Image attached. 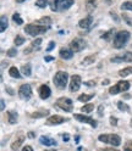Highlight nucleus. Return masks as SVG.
<instances>
[{
	"mask_svg": "<svg viewBox=\"0 0 132 151\" xmlns=\"http://www.w3.org/2000/svg\"><path fill=\"white\" fill-rule=\"evenodd\" d=\"M7 27V17L5 15H1V27H0V31L4 32Z\"/></svg>",
	"mask_w": 132,
	"mask_h": 151,
	"instance_id": "29",
	"label": "nucleus"
},
{
	"mask_svg": "<svg viewBox=\"0 0 132 151\" xmlns=\"http://www.w3.org/2000/svg\"><path fill=\"white\" fill-rule=\"evenodd\" d=\"M25 0H16V3H23Z\"/></svg>",
	"mask_w": 132,
	"mask_h": 151,
	"instance_id": "52",
	"label": "nucleus"
},
{
	"mask_svg": "<svg viewBox=\"0 0 132 151\" xmlns=\"http://www.w3.org/2000/svg\"><path fill=\"white\" fill-rule=\"evenodd\" d=\"M22 151H33V149H32V146H30V145H26V146L22 149Z\"/></svg>",
	"mask_w": 132,
	"mask_h": 151,
	"instance_id": "42",
	"label": "nucleus"
},
{
	"mask_svg": "<svg viewBox=\"0 0 132 151\" xmlns=\"http://www.w3.org/2000/svg\"><path fill=\"white\" fill-rule=\"evenodd\" d=\"M96 9V0H87L86 1V10L91 14Z\"/></svg>",
	"mask_w": 132,
	"mask_h": 151,
	"instance_id": "21",
	"label": "nucleus"
},
{
	"mask_svg": "<svg viewBox=\"0 0 132 151\" xmlns=\"http://www.w3.org/2000/svg\"><path fill=\"white\" fill-rule=\"evenodd\" d=\"M98 139L111 146H119L121 144V138L116 134H102L98 137Z\"/></svg>",
	"mask_w": 132,
	"mask_h": 151,
	"instance_id": "2",
	"label": "nucleus"
},
{
	"mask_svg": "<svg viewBox=\"0 0 132 151\" xmlns=\"http://www.w3.org/2000/svg\"><path fill=\"white\" fill-rule=\"evenodd\" d=\"M6 90L9 91V94H10V95H12V94H14V90H12V89H10V88H6Z\"/></svg>",
	"mask_w": 132,
	"mask_h": 151,
	"instance_id": "48",
	"label": "nucleus"
},
{
	"mask_svg": "<svg viewBox=\"0 0 132 151\" xmlns=\"http://www.w3.org/2000/svg\"><path fill=\"white\" fill-rule=\"evenodd\" d=\"M64 140H69V135H64Z\"/></svg>",
	"mask_w": 132,
	"mask_h": 151,
	"instance_id": "51",
	"label": "nucleus"
},
{
	"mask_svg": "<svg viewBox=\"0 0 132 151\" xmlns=\"http://www.w3.org/2000/svg\"><path fill=\"white\" fill-rule=\"evenodd\" d=\"M41 43H42V38H37L36 40L32 42L31 48H32V49H39V48H41Z\"/></svg>",
	"mask_w": 132,
	"mask_h": 151,
	"instance_id": "30",
	"label": "nucleus"
},
{
	"mask_svg": "<svg viewBox=\"0 0 132 151\" xmlns=\"http://www.w3.org/2000/svg\"><path fill=\"white\" fill-rule=\"evenodd\" d=\"M124 151H132V141H127L124 145Z\"/></svg>",
	"mask_w": 132,
	"mask_h": 151,
	"instance_id": "39",
	"label": "nucleus"
},
{
	"mask_svg": "<svg viewBox=\"0 0 132 151\" xmlns=\"http://www.w3.org/2000/svg\"><path fill=\"white\" fill-rule=\"evenodd\" d=\"M117 107H119V110H121V111H128V110H130L128 105H126V104L122 102V101H117Z\"/></svg>",
	"mask_w": 132,
	"mask_h": 151,
	"instance_id": "33",
	"label": "nucleus"
},
{
	"mask_svg": "<svg viewBox=\"0 0 132 151\" xmlns=\"http://www.w3.org/2000/svg\"><path fill=\"white\" fill-rule=\"evenodd\" d=\"M36 24H38V26H44L45 27V24L46 26H49V24H51V18L50 17H48V16H44V17H42V18H39L38 21H36Z\"/></svg>",
	"mask_w": 132,
	"mask_h": 151,
	"instance_id": "19",
	"label": "nucleus"
},
{
	"mask_svg": "<svg viewBox=\"0 0 132 151\" xmlns=\"http://www.w3.org/2000/svg\"><path fill=\"white\" fill-rule=\"evenodd\" d=\"M93 96H94V94H89V95H87V94H82V95L78 96V100L82 101V102H87V101H89Z\"/></svg>",
	"mask_w": 132,
	"mask_h": 151,
	"instance_id": "27",
	"label": "nucleus"
},
{
	"mask_svg": "<svg viewBox=\"0 0 132 151\" xmlns=\"http://www.w3.org/2000/svg\"><path fill=\"white\" fill-rule=\"evenodd\" d=\"M21 71H22V73H23L25 76H27V77H30L31 73H32V72H31V65H30V63H27V65L22 66Z\"/></svg>",
	"mask_w": 132,
	"mask_h": 151,
	"instance_id": "26",
	"label": "nucleus"
},
{
	"mask_svg": "<svg viewBox=\"0 0 132 151\" xmlns=\"http://www.w3.org/2000/svg\"><path fill=\"white\" fill-rule=\"evenodd\" d=\"M7 117H9V122H10L11 124H15L17 122L18 115H17V112H15V111H9L7 112Z\"/></svg>",
	"mask_w": 132,
	"mask_h": 151,
	"instance_id": "20",
	"label": "nucleus"
},
{
	"mask_svg": "<svg viewBox=\"0 0 132 151\" xmlns=\"http://www.w3.org/2000/svg\"><path fill=\"white\" fill-rule=\"evenodd\" d=\"M54 46H55V43H54V42H50V43H49V46L46 48V51H51Z\"/></svg>",
	"mask_w": 132,
	"mask_h": 151,
	"instance_id": "41",
	"label": "nucleus"
},
{
	"mask_svg": "<svg viewBox=\"0 0 132 151\" xmlns=\"http://www.w3.org/2000/svg\"><path fill=\"white\" fill-rule=\"evenodd\" d=\"M130 89V82H126V81H120L117 82L114 87H111L109 89V93L111 95H115V94H119V93H124L126 90Z\"/></svg>",
	"mask_w": 132,
	"mask_h": 151,
	"instance_id": "6",
	"label": "nucleus"
},
{
	"mask_svg": "<svg viewBox=\"0 0 132 151\" xmlns=\"http://www.w3.org/2000/svg\"><path fill=\"white\" fill-rule=\"evenodd\" d=\"M59 55H60V58H61V59H64V60H69V59H71L72 56H73V51L70 50V49H67V48H62V49L60 50Z\"/></svg>",
	"mask_w": 132,
	"mask_h": 151,
	"instance_id": "17",
	"label": "nucleus"
},
{
	"mask_svg": "<svg viewBox=\"0 0 132 151\" xmlns=\"http://www.w3.org/2000/svg\"><path fill=\"white\" fill-rule=\"evenodd\" d=\"M67 78H69V74L66 72H58L55 73L54 76V84L58 89H65L66 88V84H67Z\"/></svg>",
	"mask_w": 132,
	"mask_h": 151,
	"instance_id": "3",
	"label": "nucleus"
},
{
	"mask_svg": "<svg viewBox=\"0 0 132 151\" xmlns=\"http://www.w3.org/2000/svg\"><path fill=\"white\" fill-rule=\"evenodd\" d=\"M110 124L111 126H116L117 124V119L115 117H110Z\"/></svg>",
	"mask_w": 132,
	"mask_h": 151,
	"instance_id": "40",
	"label": "nucleus"
},
{
	"mask_svg": "<svg viewBox=\"0 0 132 151\" xmlns=\"http://www.w3.org/2000/svg\"><path fill=\"white\" fill-rule=\"evenodd\" d=\"M111 33H114V31H108V32H105L104 34H103L102 35V38H103V39H105V40H109V38L111 37Z\"/></svg>",
	"mask_w": 132,
	"mask_h": 151,
	"instance_id": "37",
	"label": "nucleus"
},
{
	"mask_svg": "<svg viewBox=\"0 0 132 151\" xmlns=\"http://www.w3.org/2000/svg\"><path fill=\"white\" fill-rule=\"evenodd\" d=\"M18 95H20L21 99L23 100H28L32 96V88L30 84H23V86L20 87L18 89Z\"/></svg>",
	"mask_w": 132,
	"mask_h": 151,
	"instance_id": "8",
	"label": "nucleus"
},
{
	"mask_svg": "<svg viewBox=\"0 0 132 151\" xmlns=\"http://www.w3.org/2000/svg\"><path fill=\"white\" fill-rule=\"evenodd\" d=\"M46 3H48V0H37L36 5L43 9V7H45V6H46Z\"/></svg>",
	"mask_w": 132,
	"mask_h": 151,
	"instance_id": "35",
	"label": "nucleus"
},
{
	"mask_svg": "<svg viewBox=\"0 0 132 151\" xmlns=\"http://www.w3.org/2000/svg\"><path fill=\"white\" fill-rule=\"evenodd\" d=\"M121 10H131L132 11V1H125L121 5Z\"/></svg>",
	"mask_w": 132,
	"mask_h": 151,
	"instance_id": "31",
	"label": "nucleus"
},
{
	"mask_svg": "<svg viewBox=\"0 0 132 151\" xmlns=\"http://www.w3.org/2000/svg\"><path fill=\"white\" fill-rule=\"evenodd\" d=\"M132 73V67H126V68H124V70H121L120 72H119V76L120 77H127V76H130Z\"/></svg>",
	"mask_w": 132,
	"mask_h": 151,
	"instance_id": "23",
	"label": "nucleus"
},
{
	"mask_svg": "<svg viewBox=\"0 0 132 151\" xmlns=\"http://www.w3.org/2000/svg\"><path fill=\"white\" fill-rule=\"evenodd\" d=\"M111 62H132V52L126 51L124 54H119L117 56L111 58Z\"/></svg>",
	"mask_w": 132,
	"mask_h": 151,
	"instance_id": "10",
	"label": "nucleus"
},
{
	"mask_svg": "<svg viewBox=\"0 0 132 151\" xmlns=\"http://www.w3.org/2000/svg\"><path fill=\"white\" fill-rule=\"evenodd\" d=\"M122 18H124V21H125L128 26H132V18H131V17H128L127 15L124 14V15H122Z\"/></svg>",
	"mask_w": 132,
	"mask_h": 151,
	"instance_id": "38",
	"label": "nucleus"
},
{
	"mask_svg": "<svg viewBox=\"0 0 132 151\" xmlns=\"http://www.w3.org/2000/svg\"><path fill=\"white\" fill-rule=\"evenodd\" d=\"M25 32L31 35V37H36L38 34H43L46 32V27L44 26H38V24H27L25 27Z\"/></svg>",
	"mask_w": 132,
	"mask_h": 151,
	"instance_id": "5",
	"label": "nucleus"
},
{
	"mask_svg": "<svg viewBox=\"0 0 132 151\" xmlns=\"http://www.w3.org/2000/svg\"><path fill=\"white\" fill-rule=\"evenodd\" d=\"M25 134L22 133V132H20L16 137H15V139H14V141H12V144H11V149L12 150H18L20 149V146L22 145V143L25 141Z\"/></svg>",
	"mask_w": 132,
	"mask_h": 151,
	"instance_id": "12",
	"label": "nucleus"
},
{
	"mask_svg": "<svg viewBox=\"0 0 132 151\" xmlns=\"http://www.w3.org/2000/svg\"><path fill=\"white\" fill-rule=\"evenodd\" d=\"M46 62H49V61H53L54 60V58H51V56H45V59H44Z\"/></svg>",
	"mask_w": 132,
	"mask_h": 151,
	"instance_id": "44",
	"label": "nucleus"
},
{
	"mask_svg": "<svg viewBox=\"0 0 132 151\" xmlns=\"http://www.w3.org/2000/svg\"><path fill=\"white\" fill-rule=\"evenodd\" d=\"M56 105H58L60 109H62L64 111H66V112H71L72 109H73V104H72V101L69 98H60V99H58V101H56Z\"/></svg>",
	"mask_w": 132,
	"mask_h": 151,
	"instance_id": "7",
	"label": "nucleus"
},
{
	"mask_svg": "<svg viewBox=\"0 0 132 151\" xmlns=\"http://www.w3.org/2000/svg\"><path fill=\"white\" fill-rule=\"evenodd\" d=\"M100 151H119V150H116V149H103Z\"/></svg>",
	"mask_w": 132,
	"mask_h": 151,
	"instance_id": "47",
	"label": "nucleus"
},
{
	"mask_svg": "<svg viewBox=\"0 0 132 151\" xmlns=\"http://www.w3.org/2000/svg\"><path fill=\"white\" fill-rule=\"evenodd\" d=\"M50 95H51L50 88H49L48 86H45V84L41 86V88H39V96H41V99L45 100V99H48Z\"/></svg>",
	"mask_w": 132,
	"mask_h": 151,
	"instance_id": "15",
	"label": "nucleus"
},
{
	"mask_svg": "<svg viewBox=\"0 0 132 151\" xmlns=\"http://www.w3.org/2000/svg\"><path fill=\"white\" fill-rule=\"evenodd\" d=\"M16 54H17V51H16V49H14V48L9 49L7 52H6V55L9 56V58H14V56H16Z\"/></svg>",
	"mask_w": 132,
	"mask_h": 151,
	"instance_id": "36",
	"label": "nucleus"
},
{
	"mask_svg": "<svg viewBox=\"0 0 132 151\" xmlns=\"http://www.w3.org/2000/svg\"><path fill=\"white\" fill-rule=\"evenodd\" d=\"M130 39V32L127 31H120L117 32V34H115V38H114V48L116 49H121L124 48L126 45V43L128 42Z\"/></svg>",
	"mask_w": 132,
	"mask_h": 151,
	"instance_id": "1",
	"label": "nucleus"
},
{
	"mask_svg": "<svg viewBox=\"0 0 132 151\" xmlns=\"http://www.w3.org/2000/svg\"><path fill=\"white\" fill-rule=\"evenodd\" d=\"M92 21H93V17L92 16H87L86 18H83V20H81L78 22V26L81 28H84V29H88V28L91 27V24H92Z\"/></svg>",
	"mask_w": 132,
	"mask_h": 151,
	"instance_id": "16",
	"label": "nucleus"
},
{
	"mask_svg": "<svg viewBox=\"0 0 132 151\" xmlns=\"http://www.w3.org/2000/svg\"><path fill=\"white\" fill-rule=\"evenodd\" d=\"M93 109H94V106H93V104H88V105H84V106H82V112H84V113H88V112H92L93 111Z\"/></svg>",
	"mask_w": 132,
	"mask_h": 151,
	"instance_id": "32",
	"label": "nucleus"
},
{
	"mask_svg": "<svg viewBox=\"0 0 132 151\" xmlns=\"http://www.w3.org/2000/svg\"><path fill=\"white\" fill-rule=\"evenodd\" d=\"M71 46V50L75 51V52H78L81 50H83L84 48H86V42H84L83 39H81V38H76V39H73L70 44Z\"/></svg>",
	"mask_w": 132,
	"mask_h": 151,
	"instance_id": "9",
	"label": "nucleus"
},
{
	"mask_svg": "<svg viewBox=\"0 0 132 151\" xmlns=\"http://www.w3.org/2000/svg\"><path fill=\"white\" fill-rule=\"evenodd\" d=\"M39 140H41V143L43 145H46V146H54V145H56V141L54 139H51V138H48V137H41Z\"/></svg>",
	"mask_w": 132,
	"mask_h": 151,
	"instance_id": "18",
	"label": "nucleus"
},
{
	"mask_svg": "<svg viewBox=\"0 0 132 151\" xmlns=\"http://www.w3.org/2000/svg\"><path fill=\"white\" fill-rule=\"evenodd\" d=\"M73 5V0H53L51 1V10L59 11V10H67Z\"/></svg>",
	"mask_w": 132,
	"mask_h": 151,
	"instance_id": "4",
	"label": "nucleus"
},
{
	"mask_svg": "<svg viewBox=\"0 0 132 151\" xmlns=\"http://www.w3.org/2000/svg\"><path fill=\"white\" fill-rule=\"evenodd\" d=\"M75 118H76L77 121L82 122V123H88L89 126H92L93 128L97 127V122L94 121L93 118L88 117V116H84V115H75Z\"/></svg>",
	"mask_w": 132,
	"mask_h": 151,
	"instance_id": "14",
	"label": "nucleus"
},
{
	"mask_svg": "<svg viewBox=\"0 0 132 151\" xmlns=\"http://www.w3.org/2000/svg\"><path fill=\"white\" fill-rule=\"evenodd\" d=\"M66 121H69V119L64 118L61 116L55 115V116H51V117H49L48 119H46V124H49V126H58V124L64 123V122H66Z\"/></svg>",
	"mask_w": 132,
	"mask_h": 151,
	"instance_id": "13",
	"label": "nucleus"
},
{
	"mask_svg": "<svg viewBox=\"0 0 132 151\" xmlns=\"http://www.w3.org/2000/svg\"><path fill=\"white\" fill-rule=\"evenodd\" d=\"M0 102H1V110H4V109H5V101H4V100H1Z\"/></svg>",
	"mask_w": 132,
	"mask_h": 151,
	"instance_id": "49",
	"label": "nucleus"
},
{
	"mask_svg": "<svg viewBox=\"0 0 132 151\" xmlns=\"http://www.w3.org/2000/svg\"><path fill=\"white\" fill-rule=\"evenodd\" d=\"M130 124H131V127H132V119H131V123H130Z\"/></svg>",
	"mask_w": 132,
	"mask_h": 151,
	"instance_id": "53",
	"label": "nucleus"
},
{
	"mask_svg": "<svg viewBox=\"0 0 132 151\" xmlns=\"http://www.w3.org/2000/svg\"><path fill=\"white\" fill-rule=\"evenodd\" d=\"M110 15H111V17L114 18V20H115L116 22H119V18H117V16H116V14H115V12H112V11H111V12H110Z\"/></svg>",
	"mask_w": 132,
	"mask_h": 151,
	"instance_id": "43",
	"label": "nucleus"
},
{
	"mask_svg": "<svg viewBox=\"0 0 132 151\" xmlns=\"http://www.w3.org/2000/svg\"><path fill=\"white\" fill-rule=\"evenodd\" d=\"M99 116H103V106H99V112H98Z\"/></svg>",
	"mask_w": 132,
	"mask_h": 151,
	"instance_id": "46",
	"label": "nucleus"
},
{
	"mask_svg": "<svg viewBox=\"0 0 132 151\" xmlns=\"http://www.w3.org/2000/svg\"><path fill=\"white\" fill-rule=\"evenodd\" d=\"M88 87H92V86H96V82H93V81H89V82H87L86 83Z\"/></svg>",
	"mask_w": 132,
	"mask_h": 151,
	"instance_id": "45",
	"label": "nucleus"
},
{
	"mask_svg": "<svg viewBox=\"0 0 132 151\" xmlns=\"http://www.w3.org/2000/svg\"><path fill=\"white\" fill-rule=\"evenodd\" d=\"M96 59H97V55H89V56H87V58H84V59H83L82 63H83V65H91V63H94Z\"/></svg>",
	"mask_w": 132,
	"mask_h": 151,
	"instance_id": "22",
	"label": "nucleus"
},
{
	"mask_svg": "<svg viewBox=\"0 0 132 151\" xmlns=\"http://www.w3.org/2000/svg\"><path fill=\"white\" fill-rule=\"evenodd\" d=\"M23 43H25V38H23L22 35H16V38H15V45L20 46V45H22Z\"/></svg>",
	"mask_w": 132,
	"mask_h": 151,
	"instance_id": "34",
	"label": "nucleus"
},
{
	"mask_svg": "<svg viewBox=\"0 0 132 151\" xmlns=\"http://www.w3.org/2000/svg\"><path fill=\"white\" fill-rule=\"evenodd\" d=\"M107 84H109V79H105V81H103V86H107Z\"/></svg>",
	"mask_w": 132,
	"mask_h": 151,
	"instance_id": "50",
	"label": "nucleus"
},
{
	"mask_svg": "<svg viewBox=\"0 0 132 151\" xmlns=\"http://www.w3.org/2000/svg\"><path fill=\"white\" fill-rule=\"evenodd\" d=\"M12 20H14V22H16V24H18V26L23 23V21H22V18H21L20 14H17V12H15V14L12 15Z\"/></svg>",
	"mask_w": 132,
	"mask_h": 151,
	"instance_id": "28",
	"label": "nucleus"
},
{
	"mask_svg": "<svg viewBox=\"0 0 132 151\" xmlns=\"http://www.w3.org/2000/svg\"><path fill=\"white\" fill-rule=\"evenodd\" d=\"M9 74H10L12 78H21V74L18 73V70L16 67H11L9 70Z\"/></svg>",
	"mask_w": 132,
	"mask_h": 151,
	"instance_id": "24",
	"label": "nucleus"
},
{
	"mask_svg": "<svg viewBox=\"0 0 132 151\" xmlns=\"http://www.w3.org/2000/svg\"><path fill=\"white\" fill-rule=\"evenodd\" d=\"M46 115H49V111L45 110V111H42V112H34V113H31V117L33 118H39V117H44Z\"/></svg>",
	"mask_w": 132,
	"mask_h": 151,
	"instance_id": "25",
	"label": "nucleus"
},
{
	"mask_svg": "<svg viewBox=\"0 0 132 151\" xmlns=\"http://www.w3.org/2000/svg\"><path fill=\"white\" fill-rule=\"evenodd\" d=\"M81 83H82V79H81L80 76H77V74L72 76V77H71V82H70V90L72 93L77 91L80 89V87H81Z\"/></svg>",
	"mask_w": 132,
	"mask_h": 151,
	"instance_id": "11",
	"label": "nucleus"
}]
</instances>
